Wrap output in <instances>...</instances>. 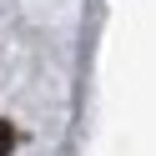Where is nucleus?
<instances>
[{
    "instance_id": "1",
    "label": "nucleus",
    "mask_w": 156,
    "mask_h": 156,
    "mask_svg": "<svg viewBox=\"0 0 156 156\" xmlns=\"http://www.w3.org/2000/svg\"><path fill=\"white\" fill-rule=\"evenodd\" d=\"M10 146H15V126L0 121V156H10Z\"/></svg>"
}]
</instances>
